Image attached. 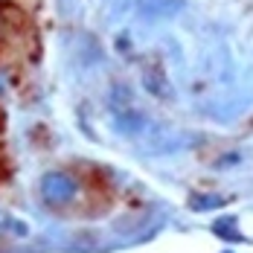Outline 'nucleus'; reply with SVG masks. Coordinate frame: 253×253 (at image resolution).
Segmentation results:
<instances>
[{
  "instance_id": "obj_1",
  "label": "nucleus",
  "mask_w": 253,
  "mask_h": 253,
  "mask_svg": "<svg viewBox=\"0 0 253 253\" xmlns=\"http://www.w3.org/2000/svg\"><path fill=\"white\" fill-rule=\"evenodd\" d=\"M41 195H44L47 204H67L76 195V183L61 172H50L41 180Z\"/></svg>"
}]
</instances>
